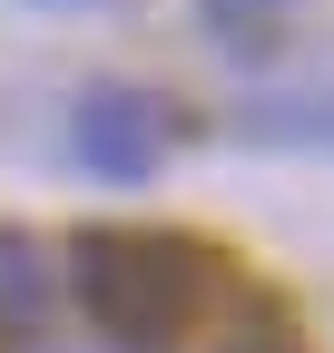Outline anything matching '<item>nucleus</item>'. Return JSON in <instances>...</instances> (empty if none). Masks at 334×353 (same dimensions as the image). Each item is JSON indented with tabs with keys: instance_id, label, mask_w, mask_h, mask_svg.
<instances>
[{
	"instance_id": "f257e3e1",
	"label": "nucleus",
	"mask_w": 334,
	"mask_h": 353,
	"mask_svg": "<svg viewBox=\"0 0 334 353\" xmlns=\"http://www.w3.org/2000/svg\"><path fill=\"white\" fill-rule=\"evenodd\" d=\"M69 285L108 343L177 353L187 324L206 314V294H217V245L167 236V226H89L69 245Z\"/></svg>"
},
{
	"instance_id": "f03ea898",
	"label": "nucleus",
	"mask_w": 334,
	"mask_h": 353,
	"mask_svg": "<svg viewBox=\"0 0 334 353\" xmlns=\"http://www.w3.org/2000/svg\"><path fill=\"white\" fill-rule=\"evenodd\" d=\"M167 138H177V108L157 99V88H89V99L69 108V148L89 176H108V187H148Z\"/></svg>"
},
{
	"instance_id": "7ed1b4c3",
	"label": "nucleus",
	"mask_w": 334,
	"mask_h": 353,
	"mask_svg": "<svg viewBox=\"0 0 334 353\" xmlns=\"http://www.w3.org/2000/svg\"><path fill=\"white\" fill-rule=\"evenodd\" d=\"M50 324V255L39 236L0 226V334H39Z\"/></svg>"
},
{
	"instance_id": "20e7f679",
	"label": "nucleus",
	"mask_w": 334,
	"mask_h": 353,
	"mask_svg": "<svg viewBox=\"0 0 334 353\" xmlns=\"http://www.w3.org/2000/svg\"><path fill=\"white\" fill-rule=\"evenodd\" d=\"M246 138H275V148H334V99H256V108H246Z\"/></svg>"
},
{
	"instance_id": "39448f33",
	"label": "nucleus",
	"mask_w": 334,
	"mask_h": 353,
	"mask_svg": "<svg viewBox=\"0 0 334 353\" xmlns=\"http://www.w3.org/2000/svg\"><path fill=\"white\" fill-rule=\"evenodd\" d=\"M275 20H295V0H206V30H217L226 50H266Z\"/></svg>"
},
{
	"instance_id": "423d86ee",
	"label": "nucleus",
	"mask_w": 334,
	"mask_h": 353,
	"mask_svg": "<svg viewBox=\"0 0 334 353\" xmlns=\"http://www.w3.org/2000/svg\"><path fill=\"white\" fill-rule=\"evenodd\" d=\"M217 353H305V343L285 334V324H246V334H236V343H217Z\"/></svg>"
},
{
	"instance_id": "0eeeda50",
	"label": "nucleus",
	"mask_w": 334,
	"mask_h": 353,
	"mask_svg": "<svg viewBox=\"0 0 334 353\" xmlns=\"http://www.w3.org/2000/svg\"><path fill=\"white\" fill-rule=\"evenodd\" d=\"M39 10H99V0H39Z\"/></svg>"
}]
</instances>
